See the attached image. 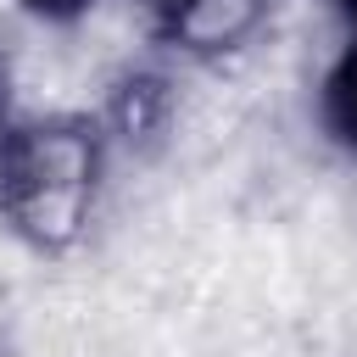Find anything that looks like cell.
Returning a JSON list of instances; mask_svg holds the SVG:
<instances>
[{"mask_svg":"<svg viewBox=\"0 0 357 357\" xmlns=\"http://www.w3.org/2000/svg\"><path fill=\"white\" fill-rule=\"evenodd\" d=\"M112 112H117V128H123L128 139H145L151 128H162V112H167L162 78H128Z\"/></svg>","mask_w":357,"mask_h":357,"instance_id":"4","label":"cell"},{"mask_svg":"<svg viewBox=\"0 0 357 357\" xmlns=\"http://www.w3.org/2000/svg\"><path fill=\"white\" fill-rule=\"evenodd\" d=\"M262 11L268 0H178L162 17V28L184 56H223L262 28Z\"/></svg>","mask_w":357,"mask_h":357,"instance_id":"2","label":"cell"},{"mask_svg":"<svg viewBox=\"0 0 357 357\" xmlns=\"http://www.w3.org/2000/svg\"><path fill=\"white\" fill-rule=\"evenodd\" d=\"M324 128L335 134V145H346L357 156V33L324 73Z\"/></svg>","mask_w":357,"mask_h":357,"instance_id":"3","label":"cell"},{"mask_svg":"<svg viewBox=\"0 0 357 357\" xmlns=\"http://www.w3.org/2000/svg\"><path fill=\"white\" fill-rule=\"evenodd\" d=\"M33 17H45V22H73V17H84L95 0H22Z\"/></svg>","mask_w":357,"mask_h":357,"instance_id":"5","label":"cell"},{"mask_svg":"<svg viewBox=\"0 0 357 357\" xmlns=\"http://www.w3.org/2000/svg\"><path fill=\"white\" fill-rule=\"evenodd\" d=\"M173 6H178V0H151V11H156V17H167Z\"/></svg>","mask_w":357,"mask_h":357,"instance_id":"7","label":"cell"},{"mask_svg":"<svg viewBox=\"0 0 357 357\" xmlns=\"http://www.w3.org/2000/svg\"><path fill=\"white\" fill-rule=\"evenodd\" d=\"M100 173V139L84 123L50 117L0 128V212L39 245H61L84 229Z\"/></svg>","mask_w":357,"mask_h":357,"instance_id":"1","label":"cell"},{"mask_svg":"<svg viewBox=\"0 0 357 357\" xmlns=\"http://www.w3.org/2000/svg\"><path fill=\"white\" fill-rule=\"evenodd\" d=\"M335 6H340V11L351 17V33H357V0H335Z\"/></svg>","mask_w":357,"mask_h":357,"instance_id":"6","label":"cell"}]
</instances>
